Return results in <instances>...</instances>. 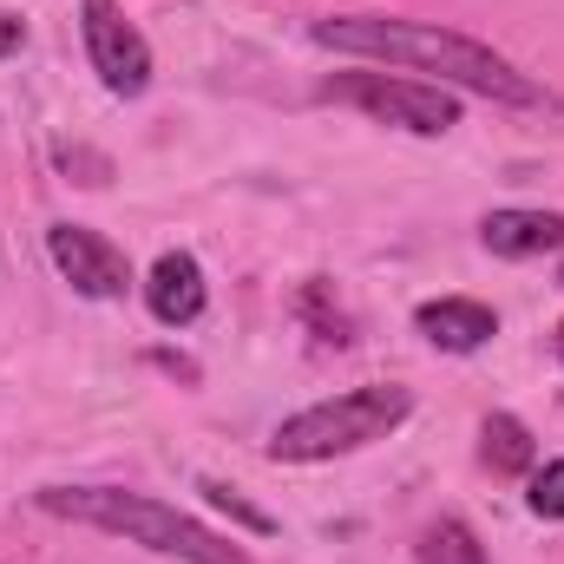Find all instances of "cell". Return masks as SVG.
Instances as JSON below:
<instances>
[{"label": "cell", "mask_w": 564, "mask_h": 564, "mask_svg": "<svg viewBox=\"0 0 564 564\" xmlns=\"http://www.w3.org/2000/svg\"><path fill=\"white\" fill-rule=\"evenodd\" d=\"M315 46L328 53H355V59H388L401 73H440V86L453 93H479L492 106H545V86L532 73H519L506 53H492L473 33H453L440 20H388V13H341V20H315L308 26Z\"/></svg>", "instance_id": "6da1fadb"}, {"label": "cell", "mask_w": 564, "mask_h": 564, "mask_svg": "<svg viewBox=\"0 0 564 564\" xmlns=\"http://www.w3.org/2000/svg\"><path fill=\"white\" fill-rule=\"evenodd\" d=\"M40 512L73 519V525H99L126 545H144L158 558H184V564H257L237 539L210 532L204 519L151 499V492H126V486H40L33 492Z\"/></svg>", "instance_id": "7a4b0ae2"}, {"label": "cell", "mask_w": 564, "mask_h": 564, "mask_svg": "<svg viewBox=\"0 0 564 564\" xmlns=\"http://www.w3.org/2000/svg\"><path fill=\"white\" fill-rule=\"evenodd\" d=\"M414 414V394L394 388V381H368V388H348L335 401H315L302 414L270 433V459L282 466H315V459H341V453H361L375 440H388L394 426Z\"/></svg>", "instance_id": "3957f363"}, {"label": "cell", "mask_w": 564, "mask_h": 564, "mask_svg": "<svg viewBox=\"0 0 564 564\" xmlns=\"http://www.w3.org/2000/svg\"><path fill=\"white\" fill-rule=\"evenodd\" d=\"M322 99L335 106H355L394 132H414V139H446L459 126V99L433 79H408V73H335L322 86Z\"/></svg>", "instance_id": "277c9868"}, {"label": "cell", "mask_w": 564, "mask_h": 564, "mask_svg": "<svg viewBox=\"0 0 564 564\" xmlns=\"http://www.w3.org/2000/svg\"><path fill=\"white\" fill-rule=\"evenodd\" d=\"M79 33H86V59L112 99H139L151 86V40L126 20L119 0H79Z\"/></svg>", "instance_id": "5b68a950"}, {"label": "cell", "mask_w": 564, "mask_h": 564, "mask_svg": "<svg viewBox=\"0 0 564 564\" xmlns=\"http://www.w3.org/2000/svg\"><path fill=\"white\" fill-rule=\"evenodd\" d=\"M46 257H53L59 276L73 282L79 295H93V302H112V295H126V282H132L126 250H119L112 237L86 230V224H53V230H46Z\"/></svg>", "instance_id": "8992f818"}, {"label": "cell", "mask_w": 564, "mask_h": 564, "mask_svg": "<svg viewBox=\"0 0 564 564\" xmlns=\"http://www.w3.org/2000/svg\"><path fill=\"white\" fill-rule=\"evenodd\" d=\"M204 302H210V282H204V263H197L191 250H164V257L151 263V276H144V308H151V322L191 328V322L204 315Z\"/></svg>", "instance_id": "52a82bcc"}, {"label": "cell", "mask_w": 564, "mask_h": 564, "mask_svg": "<svg viewBox=\"0 0 564 564\" xmlns=\"http://www.w3.org/2000/svg\"><path fill=\"white\" fill-rule=\"evenodd\" d=\"M479 243L492 250V257H506V263H532V257H552L564 250V217L558 210H486V224H479Z\"/></svg>", "instance_id": "ba28073f"}, {"label": "cell", "mask_w": 564, "mask_h": 564, "mask_svg": "<svg viewBox=\"0 0 564 564\" xmlns=\"http://www.w3.org/2000/svg\"><path fill=\"white\" fill-rule=\"evenodd\" d=\"M414 328L433 348H446V355H473V348H486L499 335V315L486 302H473V295H440V302L414 308Z\"/></svg>", "instance_id": "9c48e42d"}, {"label": "cell", "mask_w": 564, "mask_h": 564, "mask_svg": "<svg viewBox=\"0 0 564 564\" xmlns=\"http://www.w3.org/2000/svg\"><path fill=\"white\" fill-rule=\"evenodd\" d=\"M479 453H486L492 473H532V459H539L532 426L519 421V414H486V426H479Z\"/></svg>", "instance_id": "30bf717a"}, {"label": "cell", "mask_w": 564, "mask_h": 564, "mask_svg": "<svg viewBox=\"0 0 564 564\" xmlns=\"http://www.w3.org/2000/svg\"><path fill=\"white\" fill-rule=\"evenodd\" d=\"M421 564H486V545L466 519H433L421 532Z\"/></svg>", "instance_id": "8fae6325"}, {"label": "cell", "mask_w": 564, "mask_h": 564, "mask_svg": "<svg viewBox=\"0 0 564 564\" xmlns=\"http://www.w3.org/2000/svg\"><path fill=\"white\" fill-rule=\"evenodd\" d=\"M197 492H204V506H217V512H230V519H237L243 532H276V519H270L263 506H250V499H243L237 486H224V479H204Z\"/></svg>", "instance_id": "7c38bea8"}, {"label": "cell", "mask_w": 564, "mask_h": 564, "mask_svg": "<svg viewBox=\"0 0 564 564\" xmlns=\"http://www.w3.org/2000/svg\"><path fill=\"white\" fill-rule=\"evenodd\" d=\"M525 499H532L539 519H564V459H545V466L532 473V492H525Z\"/></svg>", "instance_id": "4fadbf2b"}, {"label": "cell", "mask_w": 564, "mask_h": 564, "mask_svg": "<svg viewBox=\"0 0 564 564\" xmlns=\"http://www.w3.org/2000/svg\"><path fill=\"white\" fill-rule=\"evenodd\" d=\"M20 40H26V26H20V13H0V59H7V53H13Z\"/></svg>", "instance_id": "5bb4252c"}, {"label": "cell", "mask_w": 564, "mask_h": 564, "mask_svg": "<svg viewBox=\"0 0 564 564\" xmlns=\"http://www.w3.org/2000/svg\"><path fill=\"white\" fill-rule=\"evenodd\" d=\"M552 348H558V361H564V322H558V328H552Z\"/></svg>", "instance_id": "9a60e30c"}]
</instances>
